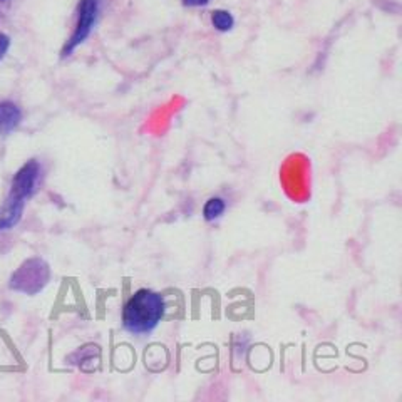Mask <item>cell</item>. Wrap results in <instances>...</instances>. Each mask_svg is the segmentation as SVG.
Here are the masks:
<instances>
[{"instance_id":"6da1fadb","label":"cell","mask_w":402,"mask_h":402,"mask_svg":"<svg viewBox=\"0 0 402 402\" xmlns=\"http://www.w3.org/2000/svg\"><path fill=\"white\" fill-rule=\"evenodd\" d=\"M168 302L163 293L151 288H138L128 297L121 310V324L128 334L145 337L163 322Z\"/></svg>"},{"instance_id":"7a4b0ae2","label":"cell","mask_w":402,"mask_h":402,"mask_svg":"<svg viewBox=\"0 0 402 402\" xmlns=\"http://www.w3.org/2000/svg\"><path fill=\"white\" fill-rule=\"evenodd\" d=\"M101 11V0H80L78 7V24L71 39L67 40L62 56H69L75 47L91 35L94 25H96L97 17H99Z\"/></svg>"},{"instance_id":"3957f363","label":"cell","mask_w":402,"mask_h":402,"mask_svg":"<svg viewBox=\"0 0 402 402\" xmlns=\"http://www.w3.org/2000/svg\"><path fill=\"white\" fill-rule=\"evenodd\" d=\"M49 280V267L40 258H30L12 276V288L25 293H37Z\"/></svg>"},{"instance_id":"277c9868","label":"cell","mask_w":402,"mask_h":402,"mask_svg":"<svg viewBox=\"0 0 402 402\" xmlns=\"http://www.w3.org/2000/svg\"><path fill=\"white\" fill-rule=\"evenodd\" d=\"M39 176H40V166L37 161L35 159L27 161L24 166L17 171L16 176H13L11 196L19 198L22 201L30 198V196L34 195L35 186H37Z\"/></svg>"},{"instance_id":"5b68a950","label":"cell","mask_w":402,"mask_h":402,"mask_svg":"<svg viewBox=\"0 0 402 402\" xmlns=\"http://www.w3.org/2000/svg\"><path fill=\"white\" fill-rule=\"evenodd\" d=\"M24 203L25 201L8 195L6 203L0 207V230H8V228L16 226L20 221L22 212H24Z\"/></svg>"},{"instance_id":"8992f818","label":"cell","mask_w":402,"mask_h":402,"mask_svg":"<svg viewBox=\"0 0 402 402\" xmlns=\"http://www.w3.org/2000/svg\"><path fill=\"white\" fill-rule=\"evenodd\" d=\"M20 111L19 107L12 102H2L0 104V131H12L17 124L20 123Z\"/></svg>"},{"instance_id":"52a82bcc","label":"cell","mask_w":402,"mask_h":402,"mask_svg":"<svg viewBox=\"0 0 402 402\" xmlns=\"http://www.w3.org/2000/svg\"><path fill=\"white\" fill-rule=\"evenodd\" d=\"M226 207H228L226 200L221 198V196H212V198H208L207 201H205L203 209H201L205 221L212 223V221L220 220L226 212Z\"/></svg>"},{"instance_id":"ba28073f","label":"cell","mask_w":402,"mask_h":402,"mask_svg":"<svg viewBox=\"0 0 402 402\" xmlns=\"http://www.w3.org/2000/svg\"><path fill=\"white\" fill-rule=\"evenodd\" d=\"M212 25L218 32H230L235 27V17L231 16L230 11L217 8V11L212 12Z\"/></svg>"},{"instance_id":"9c48e42d","label":"cell","mask_w":402,"mask_h":402,"mask_svg":"<svg viewBox=\"0 0 402 402\" xmlns=\"http://www.w3.org/2000/svg\"><path fill=\"white\" fill-rule=\"evenodd\" d=\"M212 2V0H181V4L185 7H190V8H195V7H205L208 6V4Z\"/></svg>"},{"instance_id":"30bf717a","label":"cell","mask_w":402,"mask_h":402,"mask_svg":"<svg viewBox=\"0 0 402 402\" xmlns=\"http://www.w3.org/2000/svg\"><path fill=\"white\" fill-rule=\"evenodd\" d=\"M8 46H11V40H8L6 34H0V57L7 52Z\"/></svg>"}]
</instances>
